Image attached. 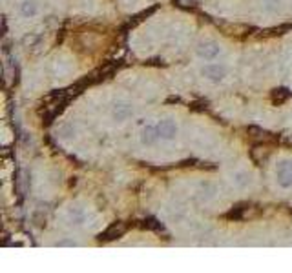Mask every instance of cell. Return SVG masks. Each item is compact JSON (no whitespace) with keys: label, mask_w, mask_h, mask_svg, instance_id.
<instances>
[{"label":"cell","mask_w":292,"mask_h":273,"mask_svg":"<svg viewBox=\"0 0 292 273\" xmlns=\"http://www.w3.org/2000/svg\"><path fill=\"white\" fill-rule=\"evenodd\" d=\"M276 178L281 188H292V162L281 161L276 168Z\"/></svg>","instance_id":"cell-1"},{"label":"cell","mask_w":292,"mask_h":273,"mask_svg":"<svg viewBox=\"0 0 292 273\" xmlns=\"http://www.w3.org/2000/svg\"><path fill=\"white\" fill-rule=\"evenodd\" d=\"M126 233V224L124 222H113L112 226H108L105 232L99 235L100 242H112V240L121 239L122 235Z\"/></svg>","instance_id":"cell-2"},{"label":"cell","mask_w":292,"mask_h":273,"mask_svg":"<svg viewBox=\"0 0 292 273\" xmlns=\"http://www.w3.org/2000/svg\"><path fill=\"white\" fill-rule=\"evenodd\" d=\"M201 73H203V77L212 80V82H219V80H223L226 77V70L223 66H217V64H208V66H204Z\"/></svg>","instance_id":"cell-3"},{"label":"cell","mask_w":292,"mask_h":273,"mask_svg":"<svg viewBox=\"0 0 292 273\" xmlns=\"http://www.w3.org/2000/svg\"><path fill=\"white\" fill-rule=\"evenodd\" d=\"M268 155H270V149H268L267 144H256L254 148L251 149V158L254 164L263 166L267 162Z\"/></svg>","instance_id":"cell-4"},{"label":"cell","mask_w":292,"mask_h":273,"mask_svg":"<svg viewBox=\"0 0 292 273\" xmlns=\"http://www.w3.org/2000/svg\"><path fill=\"white\" fill-rule=\"evenodd\" d=\"M197 55L204 60H214L219 55V46L216 42H204V44H199L197 48Z\"/></svg>","instance_id":"cell-5"},{"label":"cell","mask_w":292,"mask_h":273,"mask_svg":"<svg viewBox=\"0 0 292 273\" xmlns=\"http://www.w3.org/2000/svg\"><path fill=\"white\" fill-rule=\"evenodd\" d=\"M157 131H159V136H161V139L170 141V139L175 136V133H177V126H175L172 120H161L157 124Z\"/></svg>","instance_id":"cell-6"},{"label":"cell","mask_w":292,"mask_h":273,"mask_svg":"<svg viewBox=\"0 0 292 273\" xmlns=\"http://www.w3.org/2000/svg\"><path fill=\"white\" fill-rule=\"evenodd\" d=\"M159 139V131H157V126H146L144 129H142V135H141V141L142 144L146 146H152L155 141Z\"/></svg>","instance_id":"cell-7"},{"label":"cell","mask_w":292,"mask_h":273,"mask_svg":"<svg viewBox=\"0 0 292 273\" xmlns=\"http://www.w3.org/2000/svg\"><path fill=\"white\" fill-rule=\"evenodd\" d=\"M132 115H134V109H132L130 104H115V108H113V117H115V120H126Z\"/></svg>","instance_id":"cell-8"},{"label":"cell","mask_w":292,"mask_h":273,"mask_svg":"<svg viewBox=\"0 0 292 273\" xmlns=\"http://www.w3.org/2000/svg\"><path fill=\"white\" fill-rule=\"evenodd\" d=\"M288 97H290V89H287V87H276V89L270 91V100L272 104H283L288 100Z\"/></svg>","instance_id":"cell-9"},{"label":"cell","mask_w":292,"mask_h":273,"mask_svg":"<svg viewBox=\"0 0 292 273\" xmlns=\"http://www.w3.org/2000/svg\"><path fill=\"white\" fill-rule=\"evenodd\" d=\"M245 211H246V206H245V204H239V206L232 208V210H230L228 213H226L225 219H228V220H241L243 215H245Z\"/></svg>","instance_id":"cell-10"},{"label":"cell","mask_w":292,"mask_h":273,"mask_svg":"<svg viewBox=\"0 0 292 273\" xmlns=\"http://www.w3.org/2000/svg\"><path fill=\"white\" fill-rule=\"evenodd\" d=\"M20 13L26 18L33 17V15H37V4H35L33 0H26V2H22V6H20Z\"/></svg>","instance_id":"cell-11"},{"label":"cell","mask_w":292,"mask_h":273,"mask_svg":"<svg viewBox=\"0 0 292 273\" xmlns=\"http://www.w3.org/2000/svg\"><path fill=\"white\" fill-rule=\"evenodd\" d=\"M290 29H292V24H283V26H280V28H272V29H268L267 35H268V37H276V35H283V33H287V31H290Z\"/></svg>","instance_id":"cell-12"},{"label":"cell","mask_w":292,"mask_h":273,"mask_svg":"<svg viewBox=\"0 0 292 273\" xmlns=\"http://www.w3.org/2000/svg\"><path fill=\"white\" fill-rule=\"evenodd\" d=\"M174 6L181 9H194L197 6V0H174Z\"/></svg>","instance_id":"cell-13"},{"label":"cell","mask_w":292,"mask_h":273,"mask_svg":"<svg viewBox=\"0 0 292 273\" xmlns=\"http://www.w3.org/2000/svg\"><path fill=\"white\" fill-rule=\"evenodd\" d=\"M246 131H248V135H251V136H261V135H267V133L263 131L261 128H258V126H248V128H246Z\"/></svg>","instance_id":"cell-14"},{"label":"cell","mask_w":292,"mask_h":273,"mask_svg":"<svg viewBox=\"0 0 292 273\" xmlns=\"http://www.w3.org/2000/svg\"><path fill=\"white\" fill-rule=\"evenodd\" d=\"M144 228H150V230H157V232H161L163 228L159 226V222L155 219H148V220H144Z\"/></svg>","instance_id":"cell-15"},{"label":"cell","mask_w":292,"mask_h":273,"mask_svg":"<svg viewBox=\"0 0 292 273\" xmlns=\"http://www.w3.org/2000/svg\"><path fill=\"white\" fill-rule=\"evenodd\" d=\"M154 11H155V8H150L148 11H144V13H141V15H137V17H135V20H134V24H137V22L144 20V17H150V15H152Z\"/></svg>","instance_id":"cell-16"},{"label":"cell","mask_w":292,"mask_h":273,"mask_svg":"<svg viewBox=\"0 0 292 273\" xmlns=\"http://www.w3.org/2000/svg\"><path fill=\"white\" fill-rule=\"evenodd\" d=\"M190 109H196V111H203V109H206V102H192V104H190Z\"/></svg>","instance_id":"cell-17"},{"label":"cell","mask_w":292,"mask_h":273,"mask_svg":"<svg viewBox=\"0 0 292 273\" xmlns=\"http://www.w3.org/2000/svg\"><path fill=\"white\" fill-rule=\"evenodd\" d=\"M57 246H75V242H70V240H62V242H58Z\"/></svg>","instance_id":"cell-18"}]
</instances>
